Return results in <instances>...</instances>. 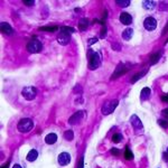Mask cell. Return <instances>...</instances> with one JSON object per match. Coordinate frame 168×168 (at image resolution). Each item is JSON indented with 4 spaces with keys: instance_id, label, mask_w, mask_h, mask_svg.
I'll return each mask as SVG.
<instances>
[{
    "instance_id": "7402d4cb",
    "label": "cell",
    "mask_w": 168,
    "mask_h": 168,
    "mask_svg": "<svg viewBox=\"0 0 168 168\" xmlns=\"http://www.w3.org/2000/svg\"><path fill=\"white\" fill-rule=\"evenodd\" d=\"M146 72H147V71H142L141 73H138V74L133 75V76H132V79H131V83H136L137 81H139V80H140V77H142L143 74H146Z\"/></svg>"
},
{
    "instance_id": "5b68a950",
    "label": "cell",
    "mask_w": 168,
    "mask_h": 168,
    "mask_svg": "<svg viewBox=\"0 0 168 168\" xmlns=\"http://www.w3.org/2000/svg\"><path fill=\"white\" fill-rule=\"evenodd\" d=\"M118 104H119L118 100H112L110 102H106V104L103 106V108H102V113L104 116L111 114L112 112L116 110V108L118 106Z\"/></svg>"
},
{
    "instance_id": "6da1fadb",
    "label": "cell",
    "mask_w": 168,
    "mask_h": 168,
    "mask_svg": "<svg viewBox=\"0 0 168 168\" xmlns=\"http://www.w3.org/2000/svg\"><path fill=\"white\" fill-rule=\"evenodd\" d=\"M102 61V55L94 52V50H89V69H96L101 65Z\"/></svg>"
},
{
    "instance_id": "4dcf8cb0",
    "label": "cell",
    "mask_w": 168,
    "mask_h": 168,
    "mask_svg": "<svg viewBox=\"0 0 168 168\" xmlns=\"http://www.w3.org/2000/svg\"><path fill=\"white\" fill-rule=\"evenodd\" d=\"M111 154L112 155H114V156H118L119 154H120V151H119V149H117V148H112Z\"/></svg>"
},
{
    "instance_id": "4fadbf2b",
    "label": "cell",
    "mask_w": 168,
    "mask_h": 168,
    "mask_svg": "<svg viewBox=\"0 0 168 168\" xmlns=\"http://www.w3.org/2000/svg\"><path fill=\"white\" fill-rule=\"evenodd\" d=\"M0 27H1V31L6 35H13V29L11 28V26L9 25L8 23H1L0 24Z\"/></svg>"
},
{
    "instance_id": "8d00e7d4",
    "label": "cell",
    "mask_w": 168,
    "mask_h": 168,
    "mask_svg": "<svg viewBox=\"0 0 168 168\" xmlns=\"http://www.w3.org/2000/svg\"><path fill=\"white\" fill-rule=\"evenodd\" d=\"M168 33V23H167V25H166V27L164 28V30H162V35H165V34H167Z\"/></svg>"
},
{
    "instance_id": "2e32d148",
    "label": "cell",
    "mask_w": 168,
    "mask_h": 168,
    "mask_svg": "<svg viewBox=\"0 0 168 168\" xmlns=\"http://www.w3.org/2000/svg\"><path fill=\"white\" fill-rule=\"evenodd\" d=\"M37 157H38L37 150L31 149L30 151L28 152V155H27V160H28V162H35V160L37 159Z\"/></svg>"
},
{
    "instance_id": "7a4b0ae2",
    "label": "cell",
    "mask_w": 168,
    "mask_h": 168,
    "mask_svg": "<svg viewBox=\"0 0 168 168\" xmlns=\"http://www.w3.org/2000/svg\"><path fill=\"white\" fill-rule=\"evenodd\" d=\"M34 128V122L31 119L24 118L19 121L18 123V130L20 132H28Z\"/></svg>"
},
{
    "instance_id": "d590c367",
    "label": "cell",
    "mask_w": 168,
    "mask_h": 168,
    "mask_svg": "<svg viewBox=\"0 0 168 168\" xmlns=\"http://www.w3.org/2000/svg\"><path fill=\"white\" fill-rule=\"evenodd\" d=\"M83 165H84V159H83V157H82L81 160H80V165H79V168H83Z\"/></svg>"
},
{
    "instance_id": "74e56055",
    "label": "cell",
    "mask_w": 168,
    "mask_h": 168,
    "mask_svg": "<svg viewBox=\"0 0 168 168\" xmlns=\"http://www.w3.org/2000/svg\"><path fill=\"white\" fill-rule=\"evenodd\" d=\"M13 168H21V166H20V165H18V164H16V165H13Z\"/></svg>"
},
{
    "instance_id": "7c38bea8",
    "label": "cell",
    "mask_w": 168,
    "mask_h": 168,
    "mask_svg": "<svg viewBox=\"0 0 168 168\" xmlns=\"http://www.w3.org/2000/svg\"><path fill=\"white\" fill-rule=\"evenodd\" d=\"M120 21L123 25H130L132 23V17L130 16V13H122L120 15Z\"/></svg>"
},
{
    "instance_id": "1f68e13d",
    "label": "cell",
    "mask_w": 168,
    "mask_h": 168,
    "mask_svg": "<svg viewBox=\"0 0 168 168\" xmlns=\"http://www.w3.org/2000/svg\"><path fill=\"white\" fill-rule=\"evenodd\" d=\"M162 100L164 102L168 103V94H164V95H162Z\"/></svg>"
},
{
    "instance_id": "ac0fdd59",
    "label": "cell",
    "mask_w": 168,
    "mask_h": 168,
    "mask_svg": "<svg viewBox=\"0 0 168 168\" xmlns=\"http://www.w3.org/2000/svg\"><path fill=\"white\" fill-rule=\"evenodd\" d=\"M142 7L146 10H152L156 7V2L155 1H149V0H146L142 2Z\"/></svg>"
},
{
    "instance_id": "8992f818",
    "label": "cell",
    "mask_w": 168,
    "mask_h": 168,
    "mask_svg": "<svg viewBox=\"0 0 168 168\" xmlns=\"http://www.w3.org/2000/svg\"><path fill=\"white\" fill-rule=\"evenodd\" d=\"M21 94L25 98L26 100H34L36 98V94H37V90L36 87L34 86H27V87H24L23 91H21Z\"/></svg>"
},
{
    "instance_id": "f546056e",
    "label": "cell",
    "mask_w": 168,
    "mask_h": 168,
    "mask_svg": "<svg viewBox=\"0 0 168 168\" xmlns=\"http://www.w3.org/2000/svg\"><path fill=\"white\" fill-rule=\"evenodd\" d=\"M98 42V38L96 37H93V38H90L89 40H87V43H89V45H93V44H95Z\"/></svg>"
},
{
    "instance_id": "5bb4252c",
    "label": "cell",
    "mask_w": 168,
    "mask_h": 168,
    "mask_svg": "<svg viewBox=\"0 0 168 168\" xmlns=\"http://www.w3.org/2000/svg\"><path fill=\"white\" fill-rule=\"evenodd\" d=\"M57 141V136L55 133H48L46 137H45V142L48 143V145H53Z\"/></svg>"
},
{
    "instance_id": "cb8c5ba5",
    "label": "cell",
    "mask_w": 168,
    "mask_h": 168,
    "mask_svg": "<svg viewBox=\"0 0 168 168\" xmlns=\"http://www.w3.org/2000/svg\"><path fill=\"white\" fill-rule=\"evenodd\" d=\"M125 159H128V160H131L132 158H133V154L131 152V150L128 148V147H125Z\"/></svg>"
},
{
    "instance_id": "d6986e66",
    "label": "cell",
    "mask_w": 168,
    "mask_h": 168,
    "mask_svg": "<svg viewBox=\"0 0 168 168\" xmlns=\"http://www.w3.org/2000/svg\"><path fill=\"white\" fill-rule=\"evenodd\" d=\"M160 57H162V52L159 50V52H157V53H155L154 55L151 56V58H150V64H151V65L156 64V63L160 60Z\"/></svg>"
},
{
    "instance_id": "44dd1931",
    "label": "cell",
    "mask_w": 168,
    "mask_h": 168,
    "mask_svg": "<svg viewBox=\"0 0 168 168\" xmlns=\"http://www.w3.org/2000/svg\"><path fill=\"white\" fill-rule=\"evenodd\" d=\"M116 2H117V5H118L119 7H121V8H125V7H128L130 5V0H117Z\"/></svg>"
},
{
    "instance_id": "e0dca14e",
    "label": "cell",
    "mask_w": 168,
    "mask_h": 168,
    "mask_svg": "<svg viewBox=\"0 0 168 168\" xmlns=\"http://www.w3.org/2000/svg\"><path fill=\"white\" fill-rule=\"evenodd\" d=\"M87 27H89V20L86 18H82L79 21V29L81 31H84L87 29Z\"/></svg>"
},
{
    "instance_id": "603a6c76",
    "label": "cell",
    "mask_w": 168,
    "mask_h": 168,
    "mask_svg": "<svg viewBox=\"0 0 168 168\" xmlns=\"http://www.w3.org/2000/svg\"><path fill=\"white\" fill-rule=\"evenodd\" d=\"M39 30H43V31H56L57 30V27H56L55 25L53 26H46V27H40L39 28Z\"/></svg>"
},
{
    "instance_id": "ba28073f",
    "label": "cell",
    "mask_w": 168,
    "mask_h": 168,
    "mask_svg": "<svg viewBox=\"0 0 168 168\" xmlns=\"http://www.w3.org/2000/svg\"><path fill=\"white\" fill-rule=\"evenodd\" d=\"M57 42L61 45H67L71 42V34L66 33V31H62L58 34L57 36Z\"/></svg>"
},
{
    "instance_id": "836d02e7",
    "label": "cell",
    "mask_w": 168,
    "mask_h": 168,
    "mask_svg": "<svg viewBox=\"0 0 168 168\" xmlns=\"http://www.w3.org/2000/svg\"><path fill=\"white\" fill-rule=\"evenodd\" d=\"M162 157H164V160H165V162H168V151H165V152L162 154Z\"/></svg>"
},
{
    "instance_id": "9c48e42d",
    "label": "cell",
    "mask_w": 168,
    "mask_h": 168,
    "mask_svg": "<svg viewBox=\"0 0 168 168\" xmlns=\"http://www.w3.org/2000/svg\"><path fill=\"white\" fill-rule=\"evenodd\" d=\"M84 118V111H77L75 114H73L71 118L69 119V125H77L82 121V119Z\"/></svg>"
},
{
    "instance_id": "30bf717a",
    "label": "cell",
    "mask_w": 168,
    "mask_h": 168,
    "mask_svg": "<svg viewBox=\"0 0 168 168\" xmlns=\"http://www.w3.org/2000/svg\"><path fill=\"white\" fill-rule=\"evenodd\" d=\"M58 164L60 165H62V166H66V165H69V162H71V156L67 152H61L60 155H58Z\"/></svg>"
},
{
    "instance_id": "4316f807",
    "label": "cell",
    "mask_w": 168,
    "mask_h": 168,
    "mask_svg": "<svg viewBox=\"0 0 168 168\" xmlns=\"http://www.w3.org/2000/svg\"><path fill=\"white\" fill-rule=\"evenodd\" d=\"M61 30L62 31H66V33H69V34H73L75 31V29L73 27H69V26H63L61 27Z\"/></svg>"
},
{
    "instance_id": "9a60e30c",
    "label": "cell",
    "mask_w": 168,
    "mask_h": 168,
    "mask_svg": "<svg viewBox=\"0 0 168 168\" xmlns=\"http://www.w3.org/2000/svg\"><path fill=\"white\" fill-rule=\"evenodd\" d=\"M132 36H133V30L131 28H127L122 33V38L125 40H130L131 38H132Z\"/></svg>"
},
{
    "instance_id": "d4e9b609",
    "label": "cell",
    "mask_w": 168,
    "mask_h": 168,
    "mask_svg": "<svg viewBox=\"0 0 168 168\" xmlns=\"http://www.w3.org/2000/svg\"><path fill=\"white\" fill-rule=\"evenodd\" d=\"M112 141L116 143L118 142H121L122 141V136L120 135V133H116V135H113V137H112Z\"/></svg>"
},
{
    "instance_id": "ffe728a7",
    "label": "cell",
    "mask_w": 168,
    "mask_h": 168,
    "mask_svg": "<svg viewBox=\"0 0 168 168\" xmlns=\"http://www.w3.org/2000/svg\"><path fill=\"white\" fill-rule=\"evenodd\" d=\"M150 96V89L149 87H145L141 90V99L142 100H148Z\"/></svg>"
},
{
    "instance_id": "484cf974",
    "label": "cell",
    "mask_w": 168,
    "mask_h": 168,
    "mask_svg": "<svg viewBox=\"0 0 168 168\" xmlns=\"http://www.w3.org/2000/svg\"><path fill=\"white\" fill-rule=\"evenodd\" d=\"M74 137V133H73V131L72 130H67L65 133H64V138L66 139V140H72Z\"/></svg>"
},
{
    "instance_id": "8fae6325",
    "label": "cell",
    "mask_w": 168,
    "mask_h": 168,
    "mask_svg": "<svg viewBox=\"0 0 168 168\" xmlns=\"http://www.w3.org/2000/svg\"><path fill=\"white\" fill-rule=\"evenodd\" d=\"M130 122L131 125H132V127L135 128V129H142V122L140 121V119H139V117L138 116H132L130 118Z\"/></svg>"
},
{
    "instance_id": "83f0119b",
    "label": "cell",
    "mask_w": 168,
    "mask_h": 168,
    "mask_svg": "<svg viewBox=\"0 0 168 168\" xmlns=\"http://www.w3.org/2000/svg\"><path fill=\"white\" fill-rule=\"evenodd\" d=\"M158 123H159V125L162 127L164 129H167L168 128V121H166V120H158Z\"/></svg>"
},
{
    "instance_id": "52a82bcc",
    "label": "cell",
    "mask_w": 168,
    "mask_h": 168,
    "mask_svg": "<svg viewBox=\"0 0 168 168\" xmlns=\"http://www.w3.org/2000/svg\"><path fill=\"white\" fill-rule=\"evenodd\" d=\"M143 27L149 31L155 30L156 27H157V20L154 17H147L143 21Z\"/></svg>"
},
{
    "instance_id": "e575fe53",
    "label": "cell",
    "mask_w": 168,
    "mask_h": 168,
    "mask_svg": "<svg viewBox=\"0 0 168 168\" xmlns=\"http://www.w3.org/2000/svg\"><path fill=\"white\" fill-rule=\"evenodd\" d=\"M106 26H104V27H103V30L101 33V38L106 37Z\"/></svg>"
},
{
    "instance_id": "f1b7e54d",
    "label": "cell",
    "mask_w": 168,
    "mask_h": 168,
    "mask_svg": "<svg viewBox=\"0 0 168 168\" xmlns=\"http://www.w3.org/2000/svg\"><path fill=\"white\" fill-rule=\"evenodd\" d=\"M24 4H25L26 6H34V5H35V1H34V0H25Z\"/></svg>"
},
{
    "instance_id": "d6a6232c",
    "label": "cell",
    "mask_w": 168,
    "mask_h": 168,
    "mask_svg": "<svg viewBox=\"0 0 168 168\" xmlns=\"http://www.w3.org/2000/svg\"><path fill=\"white\" fill-rule=\"evenodd\" d=\"M162 116H164L166 119H168V108L167 109H165V110H162Z\"/></svg>"
},
{
    "instance_id": "277c9868",
    "label": "cell",
    "mask_w": 168,
    "mask_h": 168,
    "mask_svg": "<svg viewBox=\"0 0 168 168\" xmlns=\"http://www.w3.org/2000/svg\"><path fill=\"white\" fill-rule=\"evenodd\" d=\"M43 50V45L38 39H33L29 43L27 44V50L31 53V54H36L39 53L40 50Z\"/></svg>"
},
{
    "instance_id": "3957f363",
    "label": "cell",
    "mask_w": 168,
    "mask_h": 168,
    "mask_svg": "<svg viewBox=\"0 0 168 168\" xmlns=\"http://www.w3.org/2000/svg\"><path fill=\"white\" fill-rule=\"evenodd\" d=\"M131 65H127V64H123V63H120L118 66L116 67V71L112 75V80H116L120 76H122L123 74H125L127 72H129Z\"/></svg>"
}]
</instances>
